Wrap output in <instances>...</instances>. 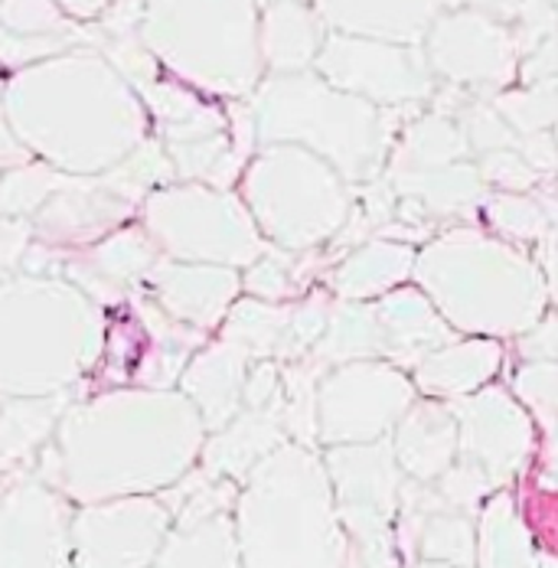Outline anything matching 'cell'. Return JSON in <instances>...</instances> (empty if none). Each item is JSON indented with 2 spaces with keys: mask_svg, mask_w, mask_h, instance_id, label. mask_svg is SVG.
Masks as SVG:
<instances>
[{
  "mask_svg": "<svg viewBox=\"0 0 558 568\" xmlns=\"http://www.w3.org/2000/svg\"><path fill=\"white\" fill-rule=\"evenodd\" d=\"M206 428L176 389H112L69 402L33 477L69 504L158 497L200 460Z\"/></svg>",
  "mask_w": 558,
  "mask_h": 568,
  "instance_id": "obj_1",
  "label": "cell"
},
{
  "mask_svg": "<svg viewBox=\"0 0 558 568\" xmlns=\"http://www.w3.org/2000/svg\"><path fill=\"white\" fill-rule=\"evenodd\" d=\"M0 109L20 148L65 176L112 171L151 128L138 92L89 47L13 72Z\"/></svg>",
  "mask_w": 558,
  "mask_h": 568,
  "instance_id": "obj_2",
  "label": "cell"
},
{
  "mask_svg": "<svg viewBox=\"0 0 558 568\" xmlns=\"http://www.w3.org/2000/svg\"><path fill=\"white\" fill-rule=\"evenodd\" d=\"M232 532L242 568H343L334 490L314 448L284 442L235 490Z\"/></svg>",
  "mask_w": 558,
  "mask_h": 568,
  "instance_id": "obj_3",
  "label": "cell"
},
{
  "mask_svg": "<svg viewBox=\"0 0 558 568\" xmlns=\"http://www.w3.org/2000/svg\"><path fill=\"white\" fill-rule=\"evenodd\" d=\"M412 278L454 334L519 337L552 301V284L519 248L477 229H450L415 252Z\"/></svg>",
  "mask_w": 558,
  "mask_h": 568,
  "instance_id": "obj_4",
  "label": "cell"
},
{
  "mask_svg": "<svg viewBox=\"0 0 558 568\" xmlns=\"http://www.w3.org/2000/svg\"><path fill=\"white\" fill-rule=\"evenodd\" d=\"M105 353L102 311L62 278L0 282V396L69 393Z\"/></svg>",
  "mask_w": 558,
  "mask_h": 568,
  "instance_id": "obj_5",
  "label": "cell"
},
{
  "mask_svg": "<svg viewBox=\"0 0 558 568\" xmlns=\"http://www.w3.org/2000/svg\"><path fill=\"white\" fill-rule=\"evenodd\" d=\"M255 144H294L327 161L346 183H373L392 151L386 109L327 85L317 72L268 75L248 95Z\"/></svg>",
  "mask_w": 558,
  "mask_h": 568,
  "instance_id": "obj_6",
  "label": "cell"
},
{
  "mask_svg": "<svg viewBox=\"0 0 558 568\" xmlns=\"http://www.w3.org/2000/svg\"><path fill=\"white\" fill-rule=\"evenodd\" d=\"M138 40L170 79L203 95H252L265 72L252 0H148Z\"/></svg>",
  "mask_w": 558,
  "mask_h": 568,
  "instance_id": "obj_7",
  "label": "cell"
},
{
  "mask_svg": "<svg viewBox=\"0 0 558 568\" xmlns=\"http://www.w3.org/2000/svg\"><path fill=\"white\" fill-rule=\"evenodd\" d=\"M242 206L281 252H311L343 232L353 193L339 173L294 144H265L242 173Z\"/></svg>",
  "mask_w": 558,
  "mask_h": 568,
  "instance_id": "obj_8",
  "label": "cell"
},
{
  "mask_svg": "<svg viewBox=\"0 0 558 568\" xmlns=\"http://www.w3.org/2000/svg\"><path fill=\"white\" fill-rule=\"evenodd\" d=\"M141 223L158 252L173 262L248 268L272 245L258 235L248 210L229 190L168 183L144 196Z\"/></svg>",
  "mask_w": 558,
  "mask_h": 568,
  "instance_id": "obj_9",
  "label": "cell"
},
{
  "mask_svg": "<svg viewBox=\"0 0 558 568\" xmlns=\"http://www.w3.org/2000/svg\"><path fill=\"white\" fill-rule=\"evenodd\" d=\"M321 460L346 542L343 568H402L395 546L402 470L395 467L389 438L324 448Z\"/></svg>",
  "mask_w": 558,
  "mask_h": 568,
  "instance_id": "obj_10",
  "label": "cell"
},
{
  "mask_svg": "<svg viewBox=\"0 0 558 568\" xmlns=\"http://www.w3.org/2000/svg\"><path fill=\"white\" fill-rule=\"evenodd\" d=\"M412 402L415 386L408 373L386 359L331 366L314 389V442L324 448L383 442Z\"/></svg>",
  "mask_w": 558,
  "mask_h": 568,
  "instance_id": "obj_11",
  "label": "cell"
},
{
  "mask_svg": "<svg viewBox=\"0 0 558 568\" xmlns=\"http://www.w3.org/2000/svg\"><path fill=\"white\" fill-rule=\"evenodd\" d=\"M317 75L376 109H402L435 95V75L422 47L327 33L314 59Z\"/></svg>",
  "mask_w": 558,
  "mask_h": 568,
  "instance_id": "obj_12",
  "label": "cell"
},
{
  "mask_svg": "<svg viewBox=\"0 0 558 568\" xmlns=\"http://www.w3.org/2000/svg\"><path fill=\"white\" fill-rule=\"evenodd\" d=\"M235 490L239 484L190 470L183 480L158 494L173 523L151 568H242L229 516Z\"/></svg>",
  "mask_w": 558,
  "mask_h": 568,
  "instance_id": "obj_13",
  "label": "cell"
},
{
  "mask_svg": "<svg viewBox=\"0 0 558 568\" xmlns=\"http://www.w3.org/2000/svg\"><path fill=\"white\" fill-rule=\"evenodd\" d=\"M161 497H121L72 510L69 568H151L170 532Z\"/></svg>",
  "mask_w": 558,
  "mask_h": 568,
  "instance_id": "obj_14",
  "label": "cell"
},
{
  "mask_svg": "<svg viewBox=\"0 0 558 568\" xmlns=\"http://www.w3.org/2000/svg\"><path fill=\"white\" fill-rule=\"evenodd\" d=\"M422 53L432 75H442L454 85L506 89L519 65L513 30L474 7L438 17L422 40Z\"/></svg>",
  "mask_w": 558,
  "mask_h": 568,
  "instance_id": "obj_15",
  "label": "cell"
},
{
  "mask_svg": "<svg viewBox=\"0 0 558 568\" xmlns=\"http://www.w3.org/2000/svg\"><path fill=\"white\" fill-rule=\"evenodd\" d=\"M447 408L457 425V457L477 464L494 490H503L536 452V425L529 412L497 386L450 398Z\"/></svg>",
  "mask_w": 558,
  "mask_h": 568,
  "instance_id": "obj_16",
  "label": "cell"
},
{
  "mask_svg": "<svg viewBox=\"0 0 558 568\" xmlns=\"http://www.w3.org/2000/svg\"><path fill=\"white\" fill-rule=\"evenodd\" d=\"M72 504L33 474L0 494V568H69Z\"/></svg>",
  "mask_w": 558,
  "mask_h": 568,
  "instance_id": "obj_17",
  "label": "cell"
},
{
  "mask_svg": "<svg viewBox=\"0 0 558 568\" xmlns=\"http://www.w3.org/2000/svg\"><path fill=\"white\" fill-rule=\"evenodd\" d=\"M141 284L148 287V297L161 314L190 331L206 334L225 321L242 291V275L235 268L173 262L161 255Z\"/></svg>",
  "mask_w": 558,
  "mask_h": 568,
  "instance_id": "obj_18",
  "label": "cell"
},
{
  "mask_svg": "<svg viewBox=\"0 0 558 568\" xmlns=\"http://www.w3.org/2000/svg\"><path fill=\"white\" fill-rule=\"evenodd\" d=\"M134 216V206L102 186L99 176H65V183L30 220L43 245H95Z\"/></svg>",
  "mask_w": 558,
  "mask_h": 568,
  "instance_id": "obj_19",
  "label": "cell"
},
{
  "mask_svg": "<svg viewBox=\"0 0 558 568\" xmlns=\"http://www.w3.org/2000/svg\"><path fill=\"white\" fill-rule=\"evenodd\" d=\"M92 33L69 20L53 0H0V65L27 69L82 50Z\"/></svg>",
  "mask_w": 558,
  "mask_h": 568,
  "instance_id": "obj_20",
  "label": "cell"
},
{
  "mask_svg": "<svg viewBox=\"0 0 558 568\" xmlns=\"http://www.w3.org/2000/svg\"><path fill=\"white\" fill-rule=\"evenodd\" d=\"M327 33L422 47L442 17V0H311Z\"/></svg>",
  "mask_w": 558,
  "mask_h": 568,
  "instance_id": "obj_21",
  "label": "cell"
},
{
  "mask_svg": "<svg viewBox=\"0 0 558 568\" xmlns=\"http://www.w3.org/2000/svg\"><path fill=\"white\" fill-rule=\"evenodd\" d=\"M369 307L379 331V356L398 369L415 366L432 349L457 341L418 287H395Z\"/></svg>",
  "mask_w": 558,
  "mask_h": 568,
  "instance_id": "obj_22",
  "label": "cell"
},
{
  "mask_svg": "<svg viewBox=\"0 0 558 568\" xmlns=\"http://www.w3.org/2000/svg\"><path fill=\"white\" fill-rule=\"evenodd\" d=\"M389 448L402 477L415 484H435L457 460V425L450 408L435 398L412 402V408L392 428Z\"/></svg>",
  "mask_w": 558,
  "mask_h": 568,
  "instance_id": "obj_23",
  "label": "cell"
},
{
  "mask_svg": "<svg viewBox=\"0 0 558 568\" xmlns=\"http://www.w3.org/2000/svg\"><path fill=\"white\" fill-rule=\"evenodd\" d=\"M245 373H248V359L223 341L186 359L176 379L180 383L176 393L196 408L206 435H216L242 412Z\"/></svg>",
  "mask_w": 558,
  "mask_h": 568,
  "instance_id": "obj_24",
  "label": "cell"
},
{
  "mask_svg": "<svg viewBox=\"0 0 558 568\" xmlns=\"http://www.w3.org/2000/svg\"><path fill=\"white\" fill-rule=\"evenodd\" d=\"M287 442L284 435V418H281V402L272 408H242L225 428L216 435H206L200 460H203V474L229 480V484H242L245 474L281 448Z\"/></svg>",
  "mask_w": 558,
  "mask_h": 568,
  "instance_id": "obj_25",
  "label": "cell"
},
{
  "mask_svg": "<svg viewBox=\"0 0 558 568\" xmlns=\"http://www.w3.org/2000/svg\"><path fill=\"white\" fill-rule=\"evenodd\" d=\"M327 40V27L304 0H275L258 13V57L272 75L307 72Z\"/></svg>",
  "mask_w": 558,
  "mask_h": 568,
  "instance_id": "obj_26",
  "label": "cell"
},
{
  "mask_svg": "<svg viewBox=\"0 0 558 568\" xmlns=\"http://www.w3.org/2000/svg\"><path fill=\"white\" fill-rule=\"evenodd\" d=\"M503 363V346L487 337H474V341H454L447 346L432 349L428 356H422L412 369V386L415 393L422 389L428 398H464L484 386H490V379L497 376Z\"/></svg>",
  "mask_w": 558,
  "mask_h": 568,
  "instance_id": "obj_27",
  "label": "cell"
},
{
  "mask_svg": "<svg viewBox=\"0 0 558 568\" xmlns=\"http://www.w3.org/2000/svg\"><path fill=\"white\" fill-rule=\"evenodd\" d=\"M134 92H138L148 118L158 121L164 148L223 134L229 124L225 114L213 102H206L203 95H196L193 89H186L183 82L168 79V75H154L144 85H138Z\"/></svg>",
  "mask_w": 558,
  "mask_h": 568,
  "instance_id": "obj_28",
  "label": "cell"
},
{
  "mask_svg": "<svg viewBox=\"0 0 558 568\" xmlns=\"http://www.w3.org/2000/svg\"><path fill=\"white\" fill-rule=\"evenodd\" d=\"M474 568H539L536 532L509 490H494L474 519Z\"/></svg>",
  "mask_w": 558,
  "mask_h": 568,
  "instance_id": "obj_29",
  "label": "cell"
},
{
  "mask_svg": "<svg viewBox=\"0 0 558 568\" xmlns=\"http://www.w3.org/2000/svg\"><path fill=\"white\" fill-rule=\"evenodd\" d=\"M415 265V248L408 242L395 239H369L359 245L353 255H346L334 272H331V291L339 301L366 304L383 294L395 291L398 284L412 275Z\"/></svg>",
  "mask_w": 558,
  "mask_h": 568,
  "instance_id": "obj_30",
  "label": "cell"
},
{
  "mask_svg": "<svg viewBox=\"0 0 558 568\" xmlns=\"http://www.w3.org/2000/svg\"><path fill=\"white\" fill-rule=\"evenodd\" d=\"M69 393L57 396H0V460L3 467L30 464L50 445Z\"/></svg>",
  "mask_w": 558,
  "mask_h": 568,
  "instance_id": "obj_31",
  "label": "cell"
},
{
  "mask_svg": "<svg viewBox=\"0 0 558 568\" xmlns=\"http://www.w3.org/2000/svg\"><path fill=\"white\" fill-rule=\"evenodd\" d=\"M392 183H395V196L405 200V206H418L435 216L464 213L467 206L480 203L484 193L477 168L470 164H450L442 171L392 173Z\"/></svg>",
  "mask_w": 558,
  "mask_h": 568,
  "instance_id": "obj_32",
  "label": "cell"
},
{
  "mask_svg": "<svg viewBox=\"0 0 558 568\" xmlns=\"http://www.w3.org/2000/svg\"><path fill=\"white\" fill-rule=\"evenodd\" d=\"M464 154L467 141L460 134V124H454V118L447 114H425L402 134V144L392 154V173L442 171L460 164Z\"/></svg>",
  "mask_w": 558,
  "mask_h": 568,
  "instance_id": "obj_33",
  "label": "cell"
},
{
  "mask_svg": "<svg viewBox=\"0 0 558 568\" xmlns=\"http://www.w3.org/2000/svg\"><path fill=\"white\" fill-rule=\"evenodd\" d=\"M307 356L324 369L353 359H379V331L373 321V307L353 301L331 304L324 337Z\"/></svg>",
  "mask_w": 558,
  "mask_h": 568,
  "instance_id": "obj_34",
  "label": "cell"
},
{
  "mask_svg": "<svg viewBox=\"0 0 558 568\" xmlns=\"http://www.w3.org/2000/svg\"><path fill=\"white\" fill-rule=\"evenodd\" d=\"M287 317H291V307H281V304L255 301V297L235 301L220 324L223 327L220 341L239 349L248 363L272 359V356H278L284 331H287Z\"/></svg>",
  "mask_w": 558,
  "mask_h": 568,
  "instance_id": "obj_35",
  "label": "cell"
},
{
  "mask_svg": "<svg viewBox=\"0 0 558 568\" xmlns=\"http://www.w3.org/2000/svg\"><path fill=\"white\" fill-rule=\"evenodd\" d=\"M474 549H477L474 516L438 507L418 519L412 539V562L474 568Z\"/></svg>",
  "mask_w": 558,
  "mask_h": 568,
  "instance_id": "obj_36",
  "label": "cell"
},
{
  "mask_svg": "<svg viewBox=\"0 0 558 568\" xmlns=\"http://www.w3.org/2000/svg\"><path fill=\"white\" fill-rule=\"evenodd\" d=\"M99 180H102V186L112 190L114 196H121V200H128V203L134 206V203H141L148 193L168 186L170 180H173V168H170L168 154H164L161 144L144 141V144H141L138 151H131L121 164H114L112 171L99 173Z\"/></svg>",
  "mask_w": 558,
  "mask_h": 568,
  "instance_id": "obj_37",
  "label": "cell"
},
{
  "mask_svg": "<svg viewBox=\"0 0 558 568\" xmlns=\"http://www.w3.org/2000/svg\"><path fill=\"white\" fill-rule=\"evenodd\" d=\"M65 183L50 164H20L0 173V220H30Z\"/></svg>",
  "mask_w": 558,
  "mask_h": 568,
  "instance_id": "obj_38",
  "label": "cell"
},
{
  "mask_svg": "<svg viewBox=\"0 0 558 568\" xmlns=\"http://www.w3.org/2000/svg\"><path fill=\"white\" fill-rule=\"evenodd\" d=\"M484 216L500 235L516 242H539L552 229V213L542 206V200L523 193L484 196Z\"/></svg>",
  "mask_w": 558,
  "mask_h": 568,
  "instance_id": "obj_39",
  "label": "cell"
},
{
  "mask_svg": "<svg viewBox=\"0 0 558 568\" xmlns=\"http://www.w3.org/2000/svg\"><path fill=\"white\" fill-rule=\"evenodd\" d=\"M494 112L506 121V128L516 138L536 134V131H552L556 121V82H539L526 85L516 92H500L494 99Z\"/></svg>",
  "mask_w": 558,
  "mask_h": 568,
  "instance_id": "obj_40",
  "label": "cell"
},
{
  "mask_svg": "<svg viewBox=\"0 0 558 568\" xmlns=\"http://www.w3.org/2000/svg\"><path fill=\"white\" fill-rule=\"evenodd\" d=\"M556 386L558 369L556 363H529L513 376V389L523 398V405L532 412V425L552 442L556 435Z\"/></svg>",
  "mask_w": 558,
  "mask_h": 568,
  "instance_id": "obj_41",
  "label": "cell"
},
{
  "mask_svg": "<svg viewBox=\"0 0 558 568\" xmlns=\"http://www.w3.org/2000/svg\"><path fill=\"white\" fill-rule=\"evenodd\" d=\"M432 487H435L438 500L445 504L447 510L457 513L480 510V504L494 494L490 477H487L477 464H470V460H464V457H457Z\"/></svg>",
  "mask_w": 558,
  "mask_h": 568,
  "instance_id": "obj_42",
  "label": "cell"
},
{
  "mask_svg": "<svg viewBox=\"0 0 558 568\" xmlns=\"http://www.w3.org/2000/svg\"><path fill=\"white\" fill-rule=\"evenodd\" d=\"M327 314H331V304L327 297H307L304 304L291 307V317H287V331H284V341H281L278 359L284 363H294L301 356H307L317 341L324 337V327H327Z\"/></svg>",
  "mask_w": 558,
  "mask_h": 568,
  "instance_id": "obj_43",
  "label": "cell"
},
{
  "mask_svg": "<svg viewBox=\"0 0 558 568\" xmlns=\"http://www.w3.org/2000/svg\"><path fill=\"white\" fill-rule=\"evenodd\" d=\"M477 176L480 183H494L500 186L503 193H519V190H532L539 183V173L532 171L519 154L516 148H503V151H490V154H480V164H477Z\"/></svg>",
  "mask_w": 558,
  "mask_h": 568,
  "instance_id": "obj_44",
  "label": "cell"
},
{
  "mask_svg": "<svg viewBox=\"0 0 558 568\" xmlns=\"http://www.w3.org/2000/svg\"><path fill=\"white\" fill-rule=\"evenodd\" d=\"M467 148L480 151V154H490V151H503V148H513L516 144V134L506 128L500 114L494 112V105H470L464 112V128H460Z\"/></svg>",
  "mask_w": 558,
  "mask_h": 568,
  "instance_id": "obj_45",
  "label": "cell"
},
{
  "mask_svg": "<svg viewBox=\"0 0 558 568\" xmlns=\"http://www.w3.org/2000/svg\"><path fill=\"white\" fill-rule=\"evenodd\" d=\"M242 287L255 297V301H268L278 304L291 294V272L284 268V258L275 252H265L258 262H252L242 275Z\"/></svg>",
  "mask_w": 558,
  "mask_h": 568,
  "instance_id": "obj_46",
  "label": "cell"
},
{
  "mask_svg": "<svg viewBox=\"0 0 558 568\" xmlns=\"http://www.w3.org/2000/svg\"><path fill=\"white\" fill-rule=\"evenodd\" d=\"M513 20L519 23L513 30L516 50H536L539 43H546L549 37H556V0H523V7L513 13Z\"/></svg>",
  "mask_w": 558,
  "mask_h": 568,
  "instance_id": "obj_47",
  "label": "cell"
},
{
  "mask_svg": "<svg viewBox=\"0 0 558 568\" xmlns=\"http://www.w3.org/2000/svg\"><path fill=\"white\" fill-rule=\"evenodd\" d=\"M33 242L30 220H0V272L13 275Z\"/></svg>",
  "mask_w": 558,
  "mask_h": 568,
  "instance_id": "obj_48",
  "label": "cell"
},
{
  "mask_svg": "<svg viewBox=\"0 0 558 568\" xmlns=\"http://www.w3.org/2000/svg\"><path fill=\"white\" fill-rule=\"evenodd\" d=\"M523 341V353L532 359V363H556V353H558V343H556V317H552V311H546L526 334H519Z\"/></svg>",
  "mask_w": 558,
  "mask_h": 568,
  "instance_id": "obj_49",
  "label": "cell"
},
{
  "mask_svg": "<svg viewBox=\"0 0 558 568\" xmlns=\"http://www.w3.org/2000/svg\"><path fill=\"white\" fill-rule=\"evenodd\" d=\"M516 154L532 168L536 173L549 176L556 171V144H552V131H536L526 138H516Z\"/></svg>",
  "mask_w": 558,
  "mask_h": 568,
  "instance_id": "obj_50",
  "label": "cell"
},
{
  "mask_svg": "<svg viewBox=\"0 0 558 568\" xmlns=\"http://www.w3.org/2000/svg\"><path fill=\"white\" fill-rule=\"evenodd\" d=\"M526 85H539V82H556V37H549L546 43H539L529 59L526 69L519 72Z\"/></svg>",
  "mask_w": 558,
  "mask_h": 568,
  "instance_id": "obj_51",
  "label": "cell"
},
{
  "mask_svg": "<svg viewBox=\"0 0 558 568\" xmlns=\"http://www.w3.org/2000/svg\"><path fill=\"white\" fill-rule=\"evenodd\" d=\"M53 3L75 23H95L99 17L109 13L114 0H53Z\"/></svg>",
  "mask_w": 558,
  "mask_h": 568,
  "instance_id": "obj_52",
  "label": "cell"
},
{
  "mask_svg": "<svg viewBox=\"0 0 558 568\" xmlns=\"http://www.w3.org/2000/svg\"><path fill=\"white\" fill-rule=\"evenodd\" d=\"M27 158H30V154H27V151L20 148V141L13 138V131H10V124H7V118H3V109H0V173L27 164Z\"/></svg>",
  "mask_w": 558,
  "mask_h": 568,
  "instance_id": "obj_53",
  "label": "cell"
},
{
  "mask_svg": "<svg viewBox=\"0 0 558 568\" xmlns=\"http://www.w3.org/2000/svg\"><path fill=\"white\" fill-rule=\"evenodd\" d=\"M474 3V10H480V13H490V17H497V20H509L519 7H523V0H470Z\"/></svg>",
  "mask_w": 558,
  "mask_h": 568,
  "instance_id": "obj_54",
  "label": "cell"
},
{
  "mask_svg": "<svg viewBox=\"0 0 558 568\" xmlns=\"http://www.w3.org/2000/svg\"><path fill=\"white\" fill-rule=\"evenodd\" d=\"M402 568H454V566H432V562H408V566Z\"/></svg>",
  "mask_w": 558,
  "mask_h": 568,
  "instance_id": "obj_55",
  "label": "cell"
},
{
  "mask_svg": "<svg viewBox=\"0 0 558 568\" xmlns=\"http://www.w3.org/2000/svg\"><path fill=\"white\" fill-rule=\"evenodd\" d=\"M255 7H268V3H275V0H252Z\"/></svg>",
  "mask_w": 558,
  "mask_h": 568,
  "instance_id": "obj_56",
  "label": "cell"
},
{
  "mask_svg": "<svg viewBox=\"0 0 558 568\" xmlns=\"http://www.w3.org/2000/svg\"><path fill=\"white\" fill-rule=\"evenodd\" d=\"M128 3H138V7H144V3H148V0H128Z\"/></svg>",
  "mask_w": 558,
  "mask_h": 568,
  "instance_id": "obj_57",
  "label": "cell"
},
{
  "mask_svg": "<svg viewBox=\"0 0 558 568\" xmlns=\"http://www.w3.org/2000/svg\"><path fill=\"white\" fill-rule=\"evenodd\" d=\"M7 278H10V275H7V272H0V282H7Z\"/></svg>",
  "mask_w": 558,
  "mask_h": 568,
  "instance_id": "obj_58",
  "label": "cell"
},
{
  "mask_svg": "<svg viewBox=\"0 0 558 568\" xmlns=\"http://www.w3.org/2000/svg\"><path fill=\"white\" fill-rule=\"evenodd\" d=\"M0 474H10V470H7V467H3V460H0Z\"/></svg>",
  "mask_w": 558,
  "mask_h": 568,
  "instance_id": "obj_59",
  "label": "cell"
},
{
  "mask_svg": "<svg viewBox=\"0 0 558 568\" xmlns=\"http://www.w3.org/2000/svg\"><path fill=\"white\" fill-rule=\"evenodd\" d=\"M0 92H3V82H0Z\"/></svg>",
  "mask_w": 558,
  "mask_h": 568,
  "instance_id": "obj_60",
  "label": "cell"
}]
</instances>
